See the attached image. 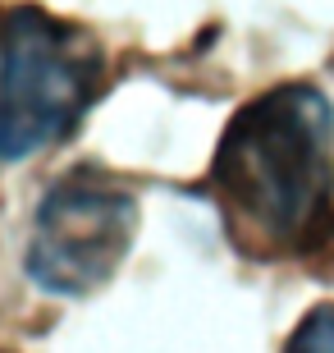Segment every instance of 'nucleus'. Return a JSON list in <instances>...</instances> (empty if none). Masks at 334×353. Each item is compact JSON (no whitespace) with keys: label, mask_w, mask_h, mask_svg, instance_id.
<instances>
[{"label":"nucleus","mask_w":334,"mask_h":353,"mask_svg":"<svg viewBox=\"0 0 334 353\" xmlns=\"http://www.w3.org/2000/svg\"><path fill=\"white\" fill-rule=\"evenodd\" d=\"M206 197L252 262H302L334 248V105L311 83H275L220 133Z\"/></svg>","instance_id":"1"},{"label":"nucleus","mask_w":334,"mask_h":353,"mask_svg":"<svg viewBox=\"0 0 334 353\" xmlns=\"http://www.w3.org/2000/svg\"><path fill=\"white\" fill-rule=\"evenodd\" d=\"M105 88L92 28L32 0L0 14V161H28L74 138Z\"/></svg>","instance_id":"2"},{"label":"nucleus","mask_w":334,"mask_h":353,"mask_svg":"<svg viewBox=\"0 0 334 353\" xmlns=\"http://www.w3.org/2000/svg\"><path fill=\"white\" fill-rule=\"evenodd\" d=\"M138 239V193L101 165H74L32 216L23 271L41 294L87 299L115 280Z\"/></svg>","instance_id":"3"},{"label":"nucleus","mask_w":334,"mask_h":353,"mask_svg":"<svg viewBox=\"0 0 334 353\" xmlns=\"http://www.w3.org/2000/svg\"><path fill=\"white\" fill-rule=\"evenodd\" d=\"M284 353H334V303H321V307H311L298 330L289 335Z\"/></svg>","instance_id":"4"}]
</instances>
